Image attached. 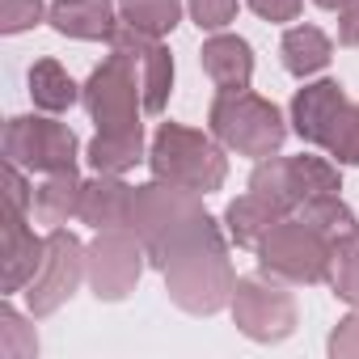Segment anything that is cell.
Returning a JSON list of instances; mask_svg holds the SVG:
<instances>
[{"instance_id": "obj_1", "label": "cell", "mask_w": 359, "mask_h": 359, "mask_svg": "<svg viewBox=\"0 0 359 359\" xmlns=\"http://www.w3.org/2000/svg\"><path fill=\"white\" fill-rule=\"evenodd\" d=\"M127 229L144 241V254H148L152 271H165L177 258H187V254H195L203 245L229 241V233L203 208V195L169 187V182H156V177L144 182V187H135Z\"/></svg>"}, {"instance_id": "obj_2", "label": "cell", "mask_w": 359, "mask_h": 359, "mask_svg": "<svg viewBox=\"0 0 359 359\" xmlns=\"http://www.w3.org/2000/svg\"><path fill=\"white\" fill-rule=\"evenodd\" d=\"M229 148L212 131H195L187 123H161L148 144V169L156 182L182 187L195 195H212L229 182Z\"/></svg>"}, {"instance_id": "obj_3", "label": "cell", "mask_w": 359, "mask_h": 359, "mask_svg": "<svg viewBox=\"0 0 359 359\" xmlns=\"http://www.w3.org/2000/svg\"><path fill=\"white\" fill-rule=\"evenodd\" d=\"M208 127L212 135L250 161H266L283 148L287 140V118L275 102L250 93V89H220L208 106Z\"/></svg>"}, {"instance_id": "obj_4", "label": "cell", "mask_w": 359, "mask_h": 359, "mask_svg": "<svg viewBox=\"0 0 359 359\" xmlns=\"http://www.w3.org/2000/svg\"><path fill=\"white\" fill-rule=\"evenodd\" d=\"M254 254H258V271L266 279L287 283V287H313V283L330 279L334 241L325 233H317L313 224H304L300 216H287L262 237V245Z\"/></svg>"}, {"instance_id": "obj_5", "label": "cell", "mask_w": 359, "mask_h": 359, "mask_svg": "<svg viewBox=\"0 0 359 359\" xmlns=\"http://www.w3.org/2000/svg\"><path fill=\"white\" fill-rule=\"evenodd\" d=\"M161 275H165V296L191 317H216L233 304L237 271H233V258H229V241L203 245L187 258H177Z\"/></svg>"}, {"instance_id": "obj_6", "label": "cell", "mask_w": 359, "mask_h": 359, "mask_svg": "<svg viewBox=\"0 0 359 359\" xmlns=\"http://www.w3.org/2000/svg\"><path fill=\"white\" fill-rule=\"evenodd\" d=\"M250 191L266 195L271 203H279L287 216H296L300 203L317 199V195H338L342 191V173H338V161H325V156H266L254 165L250 173Z\"/></svg>"}, {"instance_id": "obj_7", "label": "cell", "mask_w": 359, "mask_h": 359, "mask_svg": "<svg viewBox=\"0 0 359 359\" xmlns=\"http://www.w3.org/2000/svg\"><path fill=\"white\" fill-rule=\"evenodd\" d=\"M81 102H85L89 118L97 123V131H131V127H144L140 114H148L140 72L131 68V60L123 51H110L89 72V81L81 85Z\"/></svg>"}, {"instance_id": "obj_8", "label": "cell", "mask_w": 359, "mask_h": 359, "mask_svg": "<svg viewBox=\"0 0 359 359\" xmlns=\"http://www.w3.org/2000/svg\"><path fill=\"white\" fill-rule=\"evenodd\" d=\"M5 161L26 173H64L81 161V140L55 114H18L5 123Z\"/></svg>"}, {"instance_id": "obj_9", "label": "cell", "mask_w": 359, "mask_h": 359, "mask_svg": "<svg viewBox=\"0 0 359 359\" xmlns=\"http://www.w3.org/2000/svg\"><path fill=\"white\" fill-rule=\"evenodd\" d=\"M229 313H233V325L250 342H262V346L287 342L296 334V300H292L287 283H275L262 271L237 279Z\"/></svg>"}, {"instance_id": "obj_10", "label": "cell", "mask_w": 359, "mask_h": 359, "mask_svg": "<svg viewBox=\"0 0 359 359\" xmlns=\"http://www.w3.org/2000/svg\"><path fill=\"white\" fill-rule=\"evenodd\" d=\"M89 275V245H81L64 224L47 233V258L39 266V275L30 279V287L22 292L26 296V309L30 317H51L55 309H64L76 287L85 283Z\"/></svg>"}, {"instance_id": "obj_11", "label": "cell", "mask_w": 359, "mask_h": 359, "mask_svg": "<svg viewBox=\"0 0 359 359\" xmlns=\"http://www.w3.org/2000/svg\"><path fill=\"white\" fill-rule=\"evenodd\" d=\"M144 266H148V254H144V241L131 233V229H102L93 241H89V292L106 304H118L135 292V283L144 279Z\"/></svg>"}, {"instance_id": "obj_12", "label": "cell", "mask_w": 359, "mask_h": 359, "mask_svg": "<svg viewBox=\"0 0 359 359\" xmlns=\"http://www.w3.org/2000/svg\"><path fill=\"white\" fill-rule=\"evenodd\" d=\"M106 43H110V51H123L131 60V68L140 72L148 114H161L165 102H169V89H173V55H169V47L161 39H152V34H140L127 22H118Z\"/></svg>"}, {"instance_id": "obj_13", "label": "cell", "mask_w": 359, "mask_h": 359, "mask_svg": "<svg viewBox=\"0 0 359 359\" xmlns=\"http://www.w3.org/2000/svg\"><path fill=\"white\" fill-rule=\"evenodd\" d=\"M346 89L338 85V81H309L304 89H296V97H292V106H287V123H292V131L304 140V144H313V148H325L330 144V131H334V123H338V114L346 110Z\"/></svg>"}, {"instance_id": "obj_14", "label": "cell", "mask_w": 359, "mask_h": 359, "mask_svg": "<svg viewBox=\"0 0 359 359\" xmlns=\"http://www.w3.org/2000/svg\"><path fill=\"white\" fill-rule=\"evenodd\" d=\"M43 258H47V237H39L26 224L22 208H9L5 212V296L26 292L30 279L39 275Z\"/></svg>"}, {"instance_id": "obj_15", "label": "cell", "mask_w": 359, "mask_h": 359, "mask_svg": "<svg viewBox=\"0 0 359 359\" xmlns=\"http://www.w3.org/2000/svg\"><path fill=\"white\" fill-rule=\"evenodd\" d=\"M131 199H135V187L123 182V173H93L89 182H85V191H81L76 220L89 224L93 233H102V229H127Z\"/></svg>"}, {"instance_id": "obj_16", "label": "cell", "mask_w": 359, "mask_h": 359, "mask_svg": "<svg viewBox=\"0 0 359 359\" xmlns=\"http://www.w3.org/2000/svg\"><path fill=\"white\" fill-rule=\"evenodd\" d=\"M47 22L64 39L102 43L118 26V5H114V0H51V5H47Z\"/></svg>"}, {"instance_id": "obj_17", "label": "cell", "mask_w": 359, "mask_h": 359, "mask_svg": "<svg viewBox=\"0 0 359 359\" xmlns=\"http://www.w3.org/2000/svg\"><path fill=\"white\" fill-rule=\"evenodd\" d=\"M199 64L216 89H250V81H254V47L229 30H220L203 43Z\"/></svg>"}, {"instance_id": "obj_18", "label": "cell", "mask_w": 359, "mask_h": 359, "mask_svg": "<svg viewBox=\"0 0 359 359\" xmlns=\"http://www.w3.org/2000/svg\"><path fill=\"white\" fill-rule=\"evenodd\" d=\"M279 220H287V212H283L279 203H271L266 195H258V191H245V195H237V199L224 208V233H229V241L241 245V250H258L262 237H266Z\"/></svg>"}, {"instance_id": "obj_19", "label": "cell", "mask_w": 359, "mask_h": 359, "mask_svg": "<svg viewBox=\"0 0 359 359\" xmlns=\"http://www.w3.org/2000/svg\"><path fill=\"white\" fill-rule=\"evenodd\" d=\"M279 55H283V68L296 76V81H309L317 72L330 68L334 60V39L317 26H287L283 43H279Z\"/></svg>"}, {"instance_id": "obj_20", "label": "cell", "mask_w": 359, "mask_h": 359, "mask_svg": "<svg viewBox=\"0 0 359 359\" xmlns=\"http://www.w3.org/2000/svg\"><path fill=\"white\" fill-rule=\"evenodd\" d=\"M85 161L93 165V173H127L140 161H148L144 152V127L131 131H97L85 148Z\"/></svg>"}, {"instance_id": "obj_21", "label": "cell", "mask_w": 359, "mask_h": 359, "mask_svg": "<svg viewBox=\"0 0 359 359\" xmlns=\"http://www.w3.org/2000/svg\"><path fill=\"white\" fill-rule=\"evenodd\" d=\"M81 191H85V177L76 169H64V173H47V182L34 191V216L51 229L68 224L76 212H81Z\"/></svg>"}, {"instance_id": "obj_22", "label": "cell", "mask_w": 359, "mask_h": 359, "mask_svg": "<svg viewBox=\"0 0 359 359\" xmlns=\"http://www.w3.org/2000/svg\"><path fill=\"white\" fill-rule=\"evenodd\" d=\"M30 102L43 114H64L81 102V85L68 76V68L60 60H39L30 68Z\"/></svg>"}, {"instance_id": "obj_23", "label": "cell", "mask_w": 359, "mask_h": 359, "mask_svg": "<svg viewBox=\"0 0 359 359\" xmlns=\"http://www.w3.org/2000/svg\"><path fill=\"white\" fill-rule=\"evenodd\" d=\"M182 9H187V0H118V22L135 26L140 34L165 39L182 22Z\"/></svg>"}, {"instance_id": "obj_24", "label": "cell", "mask_w": 359, "mask_h": 359, "mask_svg": "<svg viewBox=\"0 0 359 359\" xmlns=\"http://www.w3.org/2000/svg\"><path fill=\"white\" fill-rule=\"evenodd\" d=\"M330 292L342 300V304H351V309H359V229H351V233H342V237H334V254H330Z\"/></svg>"}, {"instance_id": "obj_25", "label": "cell", "mask_w": 359, "mask_h": 359, "mask_svg": "<svg viewBox=\"0 0 359 359\" xmlns=\"http://www.w3.org/2000/svg\"><path fill=\"white\" fill-rule=\"evenodd\" d=\"M296 216H300L304 224H313L317 233H325L330 241L342 237V233H351V229H359V224H355V212L342 203V195H317V199L300 203Z\"/></svg>"}, {"instance_id": "obj_26", "label": "cell", "mask_w": 359, "mask_h": 359, "mask_svg": "<svg viewBox=\"0 0 359 359\" xmlns=\"http://www.w3.org/2000/svg\"><path fill=\"white\" fill-rule=\"evenodd\" d=\"M34 317L18 313L9 300L0 304V355L5 359H34L39 355V334L30 325Z\"/></svg>"}, {"instance_id": "obj_27", "label": "cell", "mask_w": 359, "mask_h": 359, "mask_svg": "<svg viewBox=\"0 0 359 359\" xmlns=\"http://www.w3.org/2000/svg\"><path fill=\"white\" fill-rule=\"evenodd\" d=\"M325 152H330L338 165H355V169H359V102H346V110L338 114V123H334V131H330Z\"/></svg>"}, {"instance_id": "obj_28", "label": "cell", "mask_w": 359, "mask_h": 359, "mask_svg": "<svg viewBox=\"0 0 359 359\" xmlns=\"http://www.w3.org/2000/svg\"><path fill=\"white\" fill-rule=\"evenodd\" d=\"M237 9H241V0H187V13L199 30L208 34H220L237 22Z\"/></svg>"}, {"instance_id": "obj_29", "label": "cell", "mask_w": 359, "mask_h": 359, "mask_svg": "<svg viewBox=\"0 0 359 359\" xmlns=\"http://www.w3.org/2000/svg\"><path fill=\"white\" fill-rule=\"evenodd\" d=\"M47 22L43 0H0V34H26Z\"/></svg>"}, {"instance_id": "obj_30", "label": "cell", "mask_w": 359, "mask_h": 359, "mask_svg": "<svg viewBox=\"0 0 359 359\" xmlns=\"http://www.w3.org/2000/svg\"><path fill=\"white\" fill-rule=\"evenodd\" d=\"M325 351H330V359H359V309L346 313V317L334 325Z\"/></svg>"}, {"instance_id": "obj_31", "label": "cell", "mask_w": 359, "mask_h": 359, "mask_svg": "<svg viewBox=\"0 0 359 359\" xmlns=\"http://www.w3.org/2000/svg\"><path fill=\"white\" fill-rule=\"evenodd\" d=\"M5 199H9V208H22V212L34 208V191L26 182V169L13 161H5Z\"/></svg>"}, {"instance_id": "obj_32", "label": "cell", "mask_w": 359, "mask_h": 359, "mask_svg": "<svg viewBox=\"0 0 359 359\" xmlns=\"http://www.w3.org/2000/svg\"><path fill=\"white\" fill-rule=\"evenodd\" d=\"M245 5L262 18V22H275V26H283V22H296L300 18V9H304V0H245Z\"/></svg>"}, {"instance_id": "obj_33", "label": "cell", "mask_w": 359, "mask_h": 359, "mask_svg": "<svg viewBox=\"0 0 359 359\" xmlns=\"http://www.w3.org/2000/svg\"><path fill=\"white\" fill-rule=\"evenodd\" d=\"M338 43L342 47H359V0H351V5L338 13Z\"/></svg>"}, {"instance_id": "obj_34", "label": "cell", "mask_w": 359, "mask_h": 359, "mask_svg": "<svg viewBox=\"0 0 359 359\" xmlns=\"http://www.w3.org/2000/svg\"><path fill=\"white\" fill-rule=\"evenodd\" d=\"M313 5H317V9H330V13H342L351 0H313Z\"/></svg>"}]
</instances>
